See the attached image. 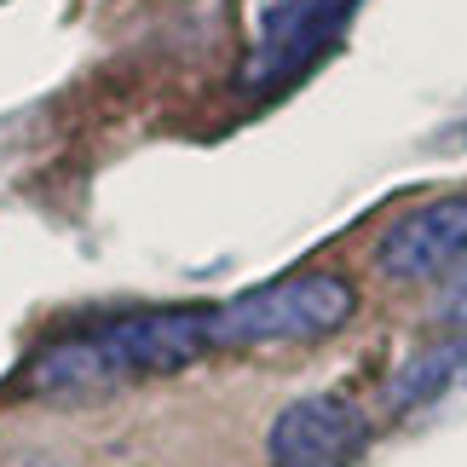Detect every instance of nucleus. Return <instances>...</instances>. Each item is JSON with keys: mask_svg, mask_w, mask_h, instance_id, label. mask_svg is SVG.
Instances as JSON below:
<instances>
[{"mask_svg": "<svg viewBox=\"0 0 467 467\" xmlns=\"http://www.w3.org/2000/svg\"><path fill=\"white\" fill-rule=\"evenodd\" d=\"M208 347H213V312H196V306L128 312L99 323V329L41 347L24 381L41 399H87V392L139 381V375H173L196 364Z\"/></svg>", "mask_w": 467, "mask_h": 467, "instance_id": "1", "label": "nucleus"}, {"mask_svg": "<svg viewBox=\"0 0 467 467\" xmlns=\"http://www.w3.org/2000/svg\"><path fill=\"white\" fill-rule=\"evenodd\" d=\"M358 312V289L340 272H300L213 306V347H265V340H323Z\"/></svg>", "mask_w": 467, "mask_h": 467, "instance_id": "2", "label": "nucleus"}, {"mask_svg": "<svg viewBox=\"0 0 467 467\" xmlns=\"http://www.w3.org/2000/svg\"><path fill=\"white\" fill-rule=\"evenodd\" d=\"M369 444V416L340 392H312L277 410L265 451L272 467H347Z\"/></svg>", "mask_w": 467, "mask_h": 467, "instance_id": "3", "label": "nucleus"}, {"mask_svg": "<svg viewBox=\"0 0 467 467\" xmlns=\"http://www.w3.org/2000/svg\"><path fill=\"white\" fill-rule=\"evenodd\" d=\"M467 260V196H439V202L410 208L404 220L387 225L375 243V265L392 283H433L451 277Z\"/></svg>", "mask_w": 467, "mask_h": 467, "instance_id": "4", "label": "nucleus"}, {"mask_svg": "<svg viewBox=\"0 0 467 467\" xmlns=\"http://www.w3.org/2000/svg\"><path fill=\"white\" fill-rule=\"evenodd\" d=\"M462 387H467V335L439 340V347L410 358V364L387 381V404L392 410H421V404L451 399V392H462Z\"/></svg>", "mask_w": 467, "mask_h": 467, "instance_id": "5", "label": "nucleus"}, {"mask_svg": "<svg viewBox=\"0 0 467 467\" xmlns=\"http://www.w3.org/2000/svg\"><path fill=\"white\" fill-rule=\"evenodd\" d=\"M444 323H467V260L456 265L451 277H444V289H439V306H433Z\"/></svg>", "mask_w": 467, "mask_h": 467, "instance_id": "6", "label": "nucleus"}]
</instances>
